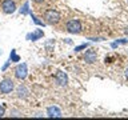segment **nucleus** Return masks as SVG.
<instances>
[{"instance_id":"obj_8","label":"nucleus","mask_w":128,"mask_h":120,"mask_svg":"<svg viewBox=\"0 0 128 120\" xmlns=\"http://www.w3.org/2000/svg\"><path fill=\"white\" fill-rule=\"evenodd\" d=\"M43 36H44L43 30H35L32 34H28L27 35V40H30V42H36V40L42 39Z\"/></svg>"},{"instance_id":"obj_14","label":"nucleus","mask_w":128,"mask_h":120,"mask_svg":"<svg viewBox=\"0 0 128 120\" xmlns=\"http://www.w3.org/2000/svg\"><path fill=\"white\" fill-rule=\"evenodd\" d=\"M128 42V40L127 39H120V40H116V42L115 43H112L111 44V46H112V48H116V47H118L119 46V44H126Z\"/></svg>"},{"instance_id":"obj_16","label":"nucleus","mask_w":128,"mask_h":120,"mask_svg":"<svg viewBox=\"0 0 128 120\" xmlns=\"http://www.w3.org/2000/svg\"><path fill=\"white\" fill-rule=\"evenodd\" d=\"M4 115H6V107L0 104V118H3Z\"/></svg>"},{"instance_id":"obj_9","label":"nucleus","mask_w":128,"mask_h":120,"mask_svg":"<svg viewBox=\"0 0 128 120\" xmlns=\"http://www.w3.org/2000/svg\"><path fill=\"white\" fill-rule=\"evenodd\" d=\"M96 59H98V55H96V52L95 51H87L86 54H84V60L88 63V64H92V63H95L96 62Z\"/></svg>"},{"instance_id":"obj_12","label":"nucleus","mask_w":128,"mask_h":120,"mask_svg":"<svg viewBox=\"0 0 128 120\" xmlns=\"http://www.w3.org/2000/svg\"><path fill=\"white\" fill-rule=\"evenodd\" d=\"M30 15H31V18H32V20H34V23L35 24H38V26H44V23H43V20H39V18H36V16L32 14V12H30Z\"/></svg>"},{"instance_id":"obj_1","label":"nucleus","mask_w":128,"mask_h":120,"mask_svg":"<svg viewBox=\"0 0 128 120\" xmlns=\"http://www.w3.org/2000/svg\"><path fill=\"white\" fill-rule=\"evenodd\" d=\"M43 18H44V22L47 24H50V26H56V24H59L60 20H62V15H60L59 11L51 8V10H47L44 12Z\"/></svg>"},{"instance_id":"obj_15","label":"nucleus","mask_w":128,"mask_h":120,"mask_svg":"<svg viewBox=\"0 0 128 120\" xmlns=\"http://www.w3.org/2000/svg\"><path fill=\"white\" fill-rule=\"evenodd\" d=\"M88 47V44H82V46H78V47H75V52H80V51H83V50H86V48Z\"/></svg>"},{"instance_id":"obj_21","label":"nucleus","mask_w":128,"mask_h":120,"mask_svg":"<svg viewBox=\"0 0 128 120\" xmlns=\"http://www.w3.org/2000/svg\"><path fill=\"white\" fill-rule=\"evenodd\" d=\"M127 3H128V0H127Z\"/></svg>"},{"instance_id":"obj_5","label":"nucleus","mask_w":128,"mask_h":120,"mask_svg":"<svg viewBox=\"0 0 128 120\" xmlns=\"http://www.w3.org/2000/svg\"><path fill=\"white\" fill-rule=\"evenodd\" d=\"M2 11L6 15H11L16 11V3L15 0H3L2 3Z\"/></svg>"},{"instance_id":"obj_3","label":"nucleus","mask_w":128,"mask_h":120,"mask_svg":"<svg viewBox=\"0 0 128 120\" xmlns=\"http://www.w3.org/2000/svg\"><path fill=\"white\" fill-rule=\"evenodd\" d=\"M15 90V83L11 78H6L0 82V94L2 95H8Z\"/></svg>"},{"instance_id":"obj_18","label":"nucleus","mask_w":128,"mask_h":120,"mask_svg":"<svg viewBox=\"0 0 128 120\" xmlns=\"http://www.w3.org/2000/svg\"><path fill=\"white\" fill-rule=\"evenodd\" d=\"M90 40H94V42H103V38H92V39H90Z\"/></svg>"},{"instance_id":"obj_20","label":"nucleus","mask_w":128,"mask_h":120,"mask_svg":"<svg viewBox=\"0 0 128 120\" xmlns=\"http://www.w3.org/2000/svg\"><path fill=\"white\" fill-rule=\"evenodd\" d=\"M126 78H128V68L126 70Z\"/></svg>"},{"instance_id":"obj_17","label":"nucleus","mask_w":128,"mask_h":120,"mask_svg":"<svg viewBox=\"0 0 128 120\" xmlns=\"http://www.w3.org/2000/svg\"><path fill=\"white\" fill-rule=\"evenodd\" d=\"M10 63H11V60H8V62H7L6 64H4V66H3V68H2V71H6L7 68H8V66H10Z\"/></svg>"},{"instance_id":"obj_7","label":"nucleus","mask_w":128,"mask_h":120,"mask_svg":"<svg viewBox=\"0 0 128 120\" xmlns=\"http://www.w3.org/2000/svg\"><path fill=\"white\" fill-rule=\"evenodd\" d=\"M47 116L48 118H62V111H60L59 107L56 106H51L47 108Z\"/></svg>"},{"instance_id":"obj_13","label":"nucleus","mask_w":128,"mask_h":120,"mask_svg":"<svg viewBox=\"0 0 128 120\" xmlns=\"http://www.w3.org/2000/svg\"><path fill=\"white\" fill-rule=\"evenodd\" d=\"M30 4H28V2L27 3H24V6H23V8L20 10V14L22 15H27V14H30Z\"/></svg>"},{"instance_id":"obj_11","label":"nucleus","mask_w":128,"mask_h":120,"mask_svg":"<svg viewBox=\"0 0 128 120\" xmlns=\"http://www.w3.org/2000/svg\"><path fill=\"white\" fill-rule=\"evenodd\" d=\"M10 60H11V62H14V63H16V62H20V56H19V55H16V51H15V50H12V51H11Z\"/></svg>"},{"instance_id":"obj_10","label":"nucleus","mask_w":128,"mask_h":120,"mask_svg":"<svg viewBox=\"0 0 128 120\" xmlns=\"http://www.w3.org/2000/svg\"><path fill=\"white\" fill-rule=\"evenodd\" d=\"M16 94H18L19 99H26L28 96V94H30V91H28V88L24 86V84H20L18 87V90H16Z\"/></svg>"},{"instance_id":"obj_19","label":"nucleus","mask_w":128,"mask_h":120,"mask_svg":"<svg viewBox=\"0 0 128 120\" xmlns=\"http://www.w3.org/2000/svg\"><path fill=\"white\" fill-rule=\"evenodd\" d=\"M32 2H34V3H36V4H40V3H43L44 0H32Z\"/></svg>"},{"instance_id":"obj_4","label":"nucleus","mask_w":128,"mask_h":120,"mask_svg":"<svg viewBox=\"0 0 128 120\" xmlns=\"http://www.w3.org/2000/svg\"><path fill=\"white\" fill-rule=\"evenodd\" d=\"M28 75V68H27V64L26 63H22V64H18L15 68V78L18 80H24Z\"/></svg>"},{"instance_id":"obj_2","label":"nucleus","mask_w":128,"mask_h":120,"mask_svg":"<svg viewBox=\"0 0 128 120\" xmlns=\"http://www.w3.org/2000/svg\"><path fill=\"white\" fill-rule=\"evenodd\" d=\"M82 30H83V26H82V22L79 19H70L66 23V31L68 34L78 35L82 32Z\"/></svg>"},{"instance_id":"obj_6","label":"nucleus","mask_w":128,"mask_h":120,"mask_svg":"<svg viewBox=\"0 0 128 120\" xmlns=\"http://www.w3.org/2000/svg\"><path fill=\"white\" fill-rule=\"evenodd\" d=\"M56 83L59 84L60 87H67L68 86V76L66 72L63 71H58V74H56Z\"/></svg>"}]
</instances>
